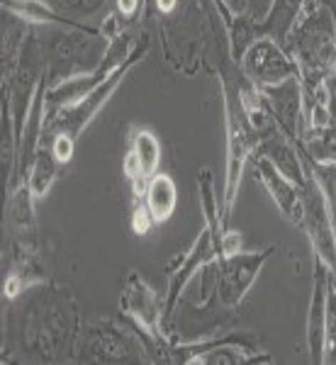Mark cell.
Returning <instances> with one entry per match:
<instances>
[{"instance_id": "obj_7", "label": "cell", "mask_w": 336, "mask_h": 365, "mask_svg": "<svg viewBox=\"0 0 336 365\" xmlns=\"http://www.w3.org/2000/svg\"><path fill=\"white\" fill-rule=\"evenodd\" d=\"M120 312L141 341H175L163 317V295H158L139 273H129L120 295Z\"/></svg>"}, {"instance_id": "obj_27", "label": "cell", "mask_w": 336, "mask_h": 365, "mask_svg": "<svg viewBox=\"0 0 336 365\" xmlns=\"http://www.w3.org/2000/svg\"><path fill=\"white\" fill-rule=\"evenodd\" d=\"M320 365H336V287L332 285L327 302V327H324V349Z\"/></svg>"}, {"instance_id": "obj_30", "label": "cell", "mask_w": 336, "mask_h": 365, "mask_svg": "<svg viewBox=\"0 0 336 365\" xmlns=\"http://www.w3.org/2000/svg\"><path fill=\"white\" fill-rule=\"evenodd\" d=\"M224 8L229 10V15L237 17V15H246V10H249V0H222Z\"/></svg>"}, {"instance_id": "obj_33", "label": "cell", "mask_w": 336, "mask_h": 365, "mask_svg": "<svg viewBox=\"0 0 336 365\" xmlns=\"http://www.w3.org/2000/svg\"><path fill=\"white\" fill-rule=\"evenodd\" d=\"M334 227H336V215H334Z\"/></svg>"}, {"instance_id": "obj_26", "label": "cell", "mask_w": 336, "mask_h": 365, "mask_svg": "<svg viewBox=\"0 0 336 365\" xmlns=\"http://www.w3.org/2000/svg\"><path fill=\"white\" fill-rule=\"evenodd\" d=\"M51 8H56L61 15L71 17V20H78L83 22L88 17L98 15L100 10L105 8L108 0H46Z\"/></svg>"}, {"instance_id": "obj_22", "label": "cell", "mask_w": 336, "mask_h": 365, "mask_svg": "<svg viewBox=\"0 0 336 365\" xmlns=\"http://www.w3.org/2000/svg\"><path fill=\"white\" fill-rule=\"evenodd\" d=\"M61 168L63 166L58 163L54 151H51V144L42 139V146H39L37 154H34L32 166H29L27 178H25L29 190H32L34 200H42L46 192L51 190V185H54V180H56V175H58V170H61Z\"/></svg>"}, {"instance_id": "obj_24", "label": "cell", "mask_w": 336, "mask_h": 365, "mask_svg": "<svg viewBox=\"0 0 336 365\" xmlns=\"http://www.w3.org/2000/svg\"><path fill=\"white\" fill-rule=\"evenodd\" d=\"M144 10V0H115V10L108 15V20L100 25L103 39H115L120 34H127V27L139 20Z\"/></svg>"}, {"instance_id": "obj_10", "label": "cell", "mask_w": 336, "mask_h": 365, "mask_svg": "<svg viewBox=\"0 0 336 365\" xmlns=\"http://www.w3.org/2000/svg\"><path fill=\"white\" fill-rule=\"evenodd\" d=\"M239 71L256 88L278 86L282 81L297 76V66H295L292 56L285 51V46L270 37H258L244 51L239 61Z\"/></svg>"}, {"instance_id": "obj_5", "label": "cell", "mask_w": 336, "mask_h": 365, "mask_svg": "<svg viewBox=\"0 0 336 365\" xmlns=\"http://www.w3.org/2000/svg\"><path fill=\"white\" fill-rule=\"evenodd\" d=\"M76 363H149L144 341L132 327L115 319L83 324L76 346Z\"/></svg>"}, {"instance_id": "obj_15", "label": "cell", "mask_w": 336, "mask_h": 365, "mask_svg": "<svg viewBox=\"0 0 336 365\" xmlns=\"http://www.w3.org/2000/svg\"><path fill=\"white\" fill-rule=\"evenodd\" d=\"M334 285V278L329 268L315 258V270H312V297L307 307V324H305V336H307V351L312 363H322L324 349V327H327V302L329 290Z\"/></svg>"}, {"instance_id": "obj_12", "label": "cell", "mask_w": 336, "mask_h": 365, "mask_svg": "<svg viewBox=\"0 0 336 365\" xmlns=\"http://www.w3.org/2000/svg\"><path fill=\"white\" fill-rule=\"evenodd\" d=\"M161 168V141L151 129L132 127L129 129V146L125 161H122V175L132 190V200L144 197V190L149 180L154 178Z\"/></svg>"}, {"instance_id": "obj_29", "label": "cell", "mask_w": 336, "mask_h": 365, "mask_svg": "<svg viewBox=\"0 0 336 365\" xmlns=\"http://www.w3.org/2000/svg\"><path fill=\"white\" fill-rule=\"evenodd\" d=\"M129 225H132V232L137 234V237H146V234L151 232L156 225L154 220H151L149 210H146V205L141 202V200H137L132 207V220H129Z\"/></svg>"}, {"instance_id": "obj_1", "label": "cell", "mask_w": 336, "mask_h": 365, "mask_svg": "<svg viewBox=\"0 0 336 365\" xmlns=\"http://www.w3.org/2000/svg\"><path fill=\"white\" fill-rule=\"evenodd\" d=\"M81 314L68 290L42 282L8 302L3 363H68L76 358Z\"/></svg>"}, {"instance_id": "obj_19", "label": "cell", "mask_w": 336, "mask_h": 365, "mask_svg": "<svg viewBox=\"0 0 336 365\" xmlns=\"http://www.w3.org/2000/svg\"><path fill=\"white\" fill-rule=\"evenodd\" d=\"M307 3L310 0H270L266 15L261 17V22H256V34L258 37H270L285 46L292 27L302 17Z\"/></svg>"}, {"instance_id": "obj_13", "label": "cell", "mask_w": 336, "mask_h": 365, "mask_svg": "<svg viewBox=\"0 0 336 365\" xmlns=\"http://www.w3.org/2000/svg\"><path fill=\"white\" fill-rule=\"evenodd\" d=\"M258 91L266 100L278 132L287 141H292L300 151H305L302 132H300V122H302V83H300V76L282 81L278 86L258 88Z\"/></svg>"}, {"instance_id": "obj_28", "label": "cell", "mask_w": 336, "mask_h": 365, "mask_svg": "<svg viewBox=\"0 0 336 365\" xmlns=\"http://www.w3.org/2000/svg\"><path fill=\"white\" fill-rule=\"evenodd\" d=\"M51 144V151H54V156L58 158V163L61 166H66V163H71V158H73L76 154V141L73 137H68V134H54L51 139H44Z\"/></svg>"}, {"instance_id": "obj_17", "label": "cell", "mask_w": 336, "mask_h": 365, "mask_svg": "<svg viewBox=\"0 0 336 365\" xmlns=\"http://www.w3.org/2000/svg\"><path fill=\"white\" fill-rule=\"evenodd\" d=\"M0 8H3L5 15H13L29 27H66L78 29V32L100 34V27H88L86 22L71 20V17L58 13L56 8H51L46 0H0Z\"/></svg>"}, {"instance_id": "obj_25", "label": "cell", "mask_w": 336, "mask_h": 365, "mask_svg": "<svg viewBox=\"0 0 336 365\" xmlns=\"http://www.w3.org/2000/svg\"><path fill=\"white\" fill-rule=\"evenodd\" d=\"M305 151L302 154L317 163H332L336 166V120L322 132H315L305 137Z\"/></svg>"}, {"instance_id": "obj_31", "label": "cell", "mask_w": 336, "mask_h": 365, "mask_svg": "<svg viewBox=\"0 0 336 365\" xmlns=\"http://www.w3.org/2000/svg\"><path fill=\"white\" fill-rule=\"evenodd\" d=\"M178 3H180V0H154L156 10H158L161 15H170L175 8H178Z\"/></svg>"}, {"instance_id": "obj_4", "label": "cell", "mask_w": 336, "mask_h": 365, "mask_svg": "<svg viewBox=\"0 0 336 365\" xmlns=\"http://www.w3.org/2000/svg\"><path fill=\"white\" fill-rule=\"evenodd\" d=\"M149 49H151L149 39H144V42H137L127 61L122 63V66L117 68L103 86H98L96 91L88 93V96L83 100H78V103L66 105V108H56V110H51V113H46L44 139H51L54 134H68V137L78 139L81 134H83L86 129H88V125H91V122L98 117L100 110L105 108V103H108V100L115 96V91L120 88L122 81H125L127 76H129V71H132L141 61V58L149 54Z\"/></svg>"}, {"instance_id": "obj_21", "label": "cell", "mask_w": 336, "mask_h": 365, "mask_svg": "<svg viewBox=\"0 0 336 365\" xmlns=\"http://www.w3.org/2000/svg\"><path fill=\"white\" fill-rule=\"evenodd\" d=\"M141 202L146 205L154 225L168 222L170 217H173L175 207H178V187H175V180L170 178L168 173H161V170H158L154 178L149 180V185H146Z\"/></svg>"}, {"instance_id": "obj_8", "label": "cell", "mask_w": 336, "mask_h": 365, "mask_svg": "<svg viewBox=\"0 0 336 365\" xmlns=\"http://www.w3.org/2000/svg\"><path fill=\"white\" fill-rule=\"evenodd\" d=\"M307 163V161H305ZM302 192V232L307 234L312 253H315L317 261H322L329 268L334 278L336 287V227H334V217L332 207H329V200L324 195V190L320 187V182L312 175V170L307 166V180L300 187Z\"/></svg>"}, {"instance_id": "obj_14", "label": "cell", "mask_w": 336, "mask_h": 365, "mask_svg": "<svg viewBox=\"0 0 336 365\" xmlns=\"http://www.w3.org/2000/svg\"><path fill=\"white\" fill-rule=\"evenodd\" d=\"M253 173H256V180L266 187V192L273 200V205L280 210V215L290 222L292 227H302V192L295 185L292 180H287L285 175L280 173L273 163L268 161L266 156L253 154Z\"/></svg>"}, {"instance_id": "obj_9", "label": "cell", "mask_w": 336, "mask_h": 365, "mask_svg": "<svg viewBox=\"0 0 336 365\" xmlns=\"http://www.w3.org/2000/svg\"><path fill=\"white\" fill-rule=\"evenodd\" d=\"M132 49H134V44L129 42L127 34H120V37L110 39L103 61H100L96 68L68 76V78H61L58 83L49 86V91H46V105H49L51 110H56V108H66V105H73V103H78V100H83L88 93H93L98 86H103L105 81L127 61Z\"/></svg>"}, {"instance_id": "obj_32", "label": "cell", "mask_w": 336, "mask_h": 365, "mask_svg": "<svg viewBox=\"0 0 336 365\" xmlns=\"http://www.w3.org/2000/svg\"><path fill=\"white\" fill-rule=\"evenodd\" d=\"M212 3H215V8L220 10V17L224 20V27H229V25H232V20H234V17L229 15V10L224 8V3H222V0H212Z\"/></svg>"}, {"instance_id": "obj_18", "label": "cell", "mask_w": 336, "mask_h": 365, "mask_svg": "<svg viewBox=\"0 0 336 365\" xmlns=\"http://www.w3.org/2000/svg\"><path fill=\"white\" fill-rule=\"evenodd\" d=\"M253 154L266 156L268 161L273 163L287 180H292L297 187H302L305 180H307V163H305L302 151H300L292 141H287L282 134L263 139Z\"/></svg>"}, {"instance_id": "obj_11", "label": "cell", "mask_w": 336, "mask_h": 365, "mask_svg": "<svg viewBox=\"0 0 336 365\" xmlns=\"http://www.w3.org/2000/svg\"><path fill=\"white\" fill-rule=\"evenodd\" d=\"M217 258H220L217 241L212 237L210 227H203L190 249L183 253L178 266L170 268V273H168V290H166V295H163V317H166L168 331H170V322H173L175 307H178L180 295L185 292L188 282L195 278L200 270H208V266H212Z\"/></svg>"}, {"instance_id": "obj_16", "label": "cell", "mask_w": 336, "mask_h": 365, "mask_svg": "<svg viewBox=\"0 0 336 365\" xmlns=\"http://www.w3.org/2000/svg\"><path fill=\"white\" fill-rule=\"evenodd\" d=\"M34 195L25 180L15 185L8 195L5 215H8L10 241L15 251H37V217H34Z\"/></svg>"}, {"instance_id": "obj_20", "label": "cell", "mask_w": 336, "mask_h": 365, "mask_svg": "<svg viewBox=\"0 0 336 365\" xmlns=\"http://www.w3.org/2000/svg\"><path fill=\"white\" fill-rule=\"evenodd\" d=\"M42 282H49V278L44 275V268L39 266L37 251H15L13 266H10L3 282V299L10 302V299L20 297L22 292H27L29 287L42 285Z\"/></svg>"}, {"instance_id": "obj_23", "label": "cell", "mask_w": 336, "mask_h": 365, "mask_svg": "<svg viewBox=\"0 0 336 365\" xmlns=\"http://www.w3.org/2000/svg\"><path fill=\"white\" fill-rule=\"evenodd\" d=\"M261 365V363H273V356L266 351H249L244 346H220L212 349L195 358L193 365Z\"/></svg>"}, {"instance_id": "obj_3", "label": "cell", "mask_w": 336, "mask_h": 365, "mask_svg": "<svg viewBox=\"0 0 336 365\" xmlns=\"http://www.w3.org/2000/svg\"><path fill=\"white\" fill-rule=\"evenodd\" d=\"M220 88L224 100V132H227V163H224V190L220 200V215L224 229H229L232 212L237 205L241 175L246 163L251 161L253 151L261 144V137L249 125L239 100V66L232 61V56L220 68Z\"/></svg>"}, {"instance_id": "obj_2", "label": "cell", "mask_w": 336, "mask_h": 365, "mask_svg": "<svg viewBox=\"0 0 336 365\" xmlns=\"http://www.w3.org/2000/svg\"><path fill=\"white\" fill-rule=\"evenodd\" d=\"M285 51L297 66L305 91L336 98V15L327 3H307L292 27Z\"/></svg>"}, {"instance_id": "obj_6", "label": "cell", "mask_w": 336, "mask_h": 365, "mask_svg": "<svg viewBox=\"0 0 336 365\" xmlns=\"http://www.w3.org/2000/svg\"><path fill=\"white\" fill-rule=\"evenodd\" d=\"M273 253H275V249L268 246V249H263V251L241 249L237 253H229V256L217 258V261L210 266L212 268V290H210L208 299L222 304V307H227V309H237Z\"/></svg>"}]
</instances>
